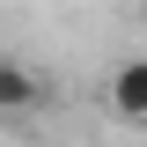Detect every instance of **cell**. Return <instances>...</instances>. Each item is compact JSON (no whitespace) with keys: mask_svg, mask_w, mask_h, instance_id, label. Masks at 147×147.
Instances as JSON below:
<instances>
[{"mask_svg":"<svg viewBox=\"0 0 147 147\" xmlns=\"http://www.w3.org/2000/svg\"><path fill=\"white\" fill-rule=\"evenodd\" d=\"M37 103H44V81H37V66H22L15 52H0V118H30Z\"/></svg>","mask_w":147,"mask_h":147,"instance_id":"obj_1","label":"cell"},{"mask_svg":"<svg viewBox=\"0 0 147 147\" xmlns=\"http://www.w3.org/2000/svg\"><path fill=\"white\" fill-rule=\"evenodd\" d=\"M110 118L147 125V59H125V66L110 74Z\"/></svg>","mask_w":147,"mask_h":147,"instance_id":"obj_2","label":"cell"}]
</instances>
